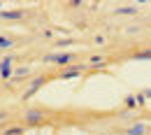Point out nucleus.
Listing matches in <instances>:
<instances>
[{"mask_svg":"<svg viewBox=\"0 0 151 135\" xmlns=\"http://www.w3.org/2000/svg\"><path fill=\"white\" fill-rule=\"evenodd\" d=\"M21 17H23V12H21V9H12V12L0 9V19H21Z\"/></svg>","mask_w":151,"mask_h":135,"instance_id":"423d86ee","label":"nucleus"},{"mask_svg":"<svg viewBox=\"0 0 151 135\" xmlns=\"http://www.w3.org/2000/svg\"><path fill=\"white\" fill-rule=\"evenodd\" d=\"M144 131H147V126L142 121H137V123H132L130 128H128V135H144Z\"/></svg>","mask_w":151,"mask_h":135,"instance_id":"39448f33","label":"nucleus"},{"mask_svg":"<svg viewBox=\"0 0 151 135\" xmlns=\"http://www.w3.org/2000/svg\"><path fill=\"white\" fill-rule=\"evenodd\" d=\"M126 105H128V107H137V100H135V96H128V98H126Z\"/></svg>","mask_w":151,"mask_h":135,"instance_id":"f8f14e48","label":"nucleus"},{"mask_svg":"<svg viewBox=\"0 0 151 135\" xmlns=\"http://www.w3.org/2000/svg\"><path fill=\"white\" fill-rule=\"evenodd\" d=\"M116 14H137V7L135 5H123V7H119V9H114Z\"/></svg>","mask_w":151,"mask_h":135,"instance_id":"0eeeda50","label":"nucleus"},{"mask_svg":"<svg viewBox=\"0 0 151 135\" xmlns=\"http://www.w3.org/2000/svg\"><path fill=\"white\" fill-rule=\"evenodd\" d=\"M0 116H2V112H0Z\"/></svg>","mask_w":151,"mask_h":135,"instance_id":"f3484780","label":"nucleus"},{"mask_svg":"<svg viewBox=\"0 0 151 135\" xmlns=\"http://www.w3.org/2000/svg\"><path fill=\"white\" fill-rule=\"evenodd\" d=\"M21 133H23L21 128H7V131H5L2 135H21Z\"/></svg>","mask_w":151,"mask_h":135,"instance_id":"9d476101","label":"nucleus"},{"mask_svg":"<svg viewBox=\"0 0 151 135\" xmlns=\"http://www.w3.org/2000/svg\"><path fill=\"white\" fill-rule=\"evenodd\" d=\"M12 47V40H7V38H0V49H9Z\"/></svg>","mask_w":151,"mask_h":135,"instance_id":"1a4fd4ad","label":"nucleus"},{"mask_svg":"<svg viewBox=\"0 0 151 135\" xmlns=\"http://www.w3.org/2000/svg\"><path fill=\"white\" fill-rule=\"evenodd\" d=\"M72 58H75L72 54H51V56H47L44 61H47V63H58V65H65V63H70Z\"/></svg>","mask_w":151,"mask_h":135,"instance_id":"f257e3e1","label":"nucleus"},{"mask_svg":"<svg viewBox=\"0 0 151 135\" xmlns=\"http://www.w3.org/2000/svg\"><path fill=\"white\" fill-rule=\"evenodd\" d=\"M144 98H149V100H151V89H147V91H144Z\"/></svg>","mask_w":151,"mask_h":135,"instance_id":"dca6fc26","label":"nucleus"},{"mask_svg":"<svg viewBox=\"0 0 151 135\" xmlns=\"http://www.w3.org/2000/svg\"><path fill=\"white\" fill-rule=\"evenodd\" d=\"M42 119H44V116H42L40 110H28V112H26V121H30V123H37Z\"/></svg>","mask_w":151,"mask_h":135,"instance_id":"20e7f679","label":"nucleus"},{"mask_svg":"<svg viewBox=\"0 0 151 135\" xmlns=\"http://www.w3.org/2000/svg\"><path fill=\"white\" fill-rule=\"evenodd\" d=\"M100 63H102V58H100V56H93V58H91V65H100Z\"/></svg>","mask_w":151,"mask_h":135,"instance_id":"ddd939ff","label":"nucleus"},{"mask_svg":"<svg viewBox=\"0 0 151 135\" xmlns=\"http://www.w3.org/2000/svg\"><path fill=\"white\" fill-rule=\"evenodd\" d=\"M135 100H137V105H144V93H139V96H135Z\"/></svg>","mask_w":151,"mask_h":135,"instance_id":"4468645a","label":"nucleus"},{"mask_svg":"<svg viewBox=\"0 0 151 135\" xmlns=\"http://www.w3.org/2000/svg\"><path fill=\"white\" fill-rule=\"evenodd\" d=\"M137 58H151V51H142V54H137Z\"/></svg>","mask_w":151,"mask_h":135,"instance_id":"2eb2a0df","label":"nucleus"},{"mask_svg":"<svg viewBox=\"0 0 151 135\" xmlns=\"http://www.w3.org/2000/svg\"><path fill=\"white\" fill-rule=\"evenodd\" d=\"M63 79H72V77H79V70H65L63 75H60Z\"/></svg>","mask_w":151,"mask_h":135,"instance_id":"6e6552de","label":"nucleus"},{"mask_svg":"<svg viewBox=\"0 0 151 135\" xmlns=\"http://www.w3.org/2000/svg\"><path fill=\"white\" fill-rule=\"evenodd\" d=\"M14 75H17V77H26V75H28V68H17Z\"/></svg>","mask_w":151,"mask_h":135,"instance_id":"9b49d317","label":"nucleus"},{"mask_svg":"<svg viewBox=\"0 0 151 135\" xmlns=\"http://www.w3.org/2000/svg\"><path fill=\"white\" fill-rule=\"evenodd\" d=\"M44 82H47L44 77H35L33 82H30V86H28V91H26V98H30V96H33V93H35V91L40 89V86L44 84Z\"/></svg>","mask_w":151,"mask_h":135,"instance_id":"7ed1b4c3","label":"nucleus"},{"mask_svg":"<svg viewBox=\"0 0 151 135\" xmlns=\"http://www.w3.org/2000/svg\"><path fill=\"white\" fill-rule=\"evenodd\" d=\"M0 75H2V79H7L12 75V58H2V63H0Z\"/></svg>","mask_w":151,"mask_h":135,"instance_id":"f03ea898","label":"nucleus"}]
</instances>
